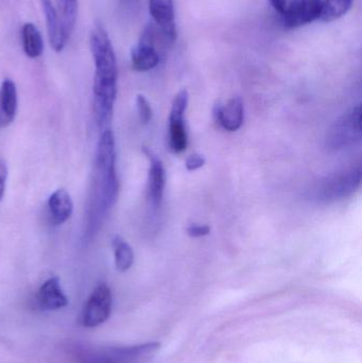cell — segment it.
Returning <instances> with one entry per match:
<instances>
[{
  "label": "cell",
  "mask_w": 362,
  "mask_h": 363,
  "mask_svg": "<svg viewBox=\"0 0 362 363\" xmlns=\"http://www.w3.org/2000/svg\"><path fill=\"white\" fill-rule=\"evenodd\" d=\"M91 51L95 63L93 96L97 125L106 128L112 121L117 96L116 55L104 28L96 26L91 34Z\"/></svg>",
  "instance_id": "cell-1"
},
{
  "label": "cell",
  "mask_w": 362,
  "mask_h": 363,
  "mask_svg": "<svg viewBox=\"0 0 362 363\" xmlns=\"http://www.w3.org/2000/svg\"><path fill=\"white\" fill-rule=\"evenodd\" d=\"M116 174V145L111 130H104L96 151L94 196L91 199V225H99L102 218L114 206L118 196Z\"/></svg>",
  "instance_id": "cell-2"
},
{
  "label": "cell",
  "mask_w": 362,
  "mask_h": 363,
  "mask_svg": "<svg viewBox=\"0 0 362 363\" xmlns=\"http://www.w3.org/2000/svg\"><path fill=\"white\" fill-rule=\"evenodd\" d=\"M361 166L358 165L319 182L312 191V198L320 203L344 200L361 188Z\"/></svg>",
  "instance_id": "cell-3"
},
{
  "label": "cell",
  "mask_w": 362,
  "mask_h": 363,
  "mask_svg": "<svg viewBox=\"0 0 362 363\" xmlns=\"http://www.w3.org/2000/svg\"><path fill=\"white\" fill-rule=\"evenodd\" d=\"M161 347V343L148 342L133 347H108L85 354L80 363H147Z\"/></svg>",
  "instance_id": "cell-4"
},
{
  "label": "cell",
  "mask_w": 362,
  "mask_h": 363,
  "mask_svg": "<svg viewBox=\"0 0 362 363\" xmlns=\"http://www.w3.org/2000/svg\"><path fill=\"white\" fill-rule=\"evenodd\" d=\"M361 104L344 113L329 129L327 146L329 150L340 151L351 148L361 140Z\"/></svg>",
  "instance_id": "cell-5"
},
{
  "label": "cell",
  "mask_w": 362,
  "mask_h": 363,
  "mask_svg": "<svg viewBox=\"0 0 362 363\" xmlns=\"http://www.w3.org/2000/svg\"><path fill=\"white\" fill-rule=\"evenodd\" d=\"M323 0H269L286 28H298L319 19Z\"/></svg>",
  "instance_id": "cell-6"
},
{
  "label": "cell",
  "mask_w": 362,
  "mask_h": 363,
  "mask_svg": "<svg viewBox=\"0 0 362 363\" xmlns=\"http://www.w3.org/2000/svg\"><path fill=\"white\" fill-rule=\"evenodd\" d=\"M113 296L108 286L101 284L89 296L83 308L81 324L84 328H96L104 323L112 313Z\"/></svg>",
  "instance_id": "cell-7"
},
{
  "label": "cell",
  "mask_w": 362,
  "mask_h": 363,
  "mask_svg": "<svg viewBox=\"0 0 362 363\" xmlns=\"http://www.w3.org/2000/svg\"><path fill=\"white\" fill-rule=\"evenodd\" d=\"M155 28L148 26L142 32L138 44L132 48V66L136 72H149L159 64V55L155 48Z\"/></svg>",
  "instance_id": "cell-8"
},
{
  "label": "cell",
  "mask_w": 362,
  "mask_h": 363,
  "mask_svg": "<svg viewBox=\"0 0 362 363\" xmlns=\"http://www.w3.org/2000/svg\"><path fill=\"white\" fill-rule=\"evenodd\" d=\"M144 152L150 163L147 180V198L153 207H159L163 200L165 190V168L159 157H157L152 151L144 148Z\"/></svg>",
  "instance_id": "cell-9"
},
{
  "label": "cell",
  "mask_w": 362,
  "mask_h": 363,
  "mask_svg": "<svg viewBox=\"0 0 362 363\" xmlns=\"http://www.w3.org/2000/svg\"><path fill=\"white\" fill-rule=\"evenodd\" d=\"M149 11L166 40H176L174 0H149Z\"/></svg>",
  "instance_id": "cell-10"
},
{
  "label": "cell",
  "mask_w": 362,
  "mask_h": 363,
  "mask_svg": "<svg viewBox=\"0 0 362 363\" xmlns=\"http://www.w3.org/2000/svg\"><path fill=\"white\" fill-rule=\"evenodd\" d=\"M215 121L223 129L229 132H235L242 128L244 119V102L240 97H234L225 106H215Z\"/></svg>",
  "instance_id": "cell-11"
},
{
  "label": "cell",
  "mask_w": 362,
  "mask_h": 363,
  "mask_svg": "<svg viewBox=\"0 0 362 363\" xmlns=\"http://www.w3.org/2000/svg\"><path fill=\"white\" fill-rule=\"evenodd\" d=\"M36 304L42 311H59L67 306V298L57 277H51L40 286L36 294Z\"/></svg>",
  "instance_id": "cell-12"
},
{
  "label": "cell",
  "mask_w": 362,
  "mask_h": 363,
  "mask_svg": "<svg viewBox=\"0 0 362 363\" xmlns=\"http://www.w3.org/2000/svg\"><path fill=\"white\" fill-rule=\"evenodd\" d=\"M40 2H42L45 17H46L49 42H50L51 47L57 52H60L63 50L66 43H67V40L64 36L63 29H62L61 19H60L59 14H57L51 0H40Z\"/></svg>",
  "instance_id": "cell-13"
},
{
  "label": "cell",
  "mask_w": 362,
  "mask_h": 363,
  "mask_svg": "<svg viewBox=\"0 0 362 363\" xmlns=\"http://www.w3.org/2000/svg\"><path fill=\"white\" fill-rule=\"evenodd\" d=\"M17 112L16 85L10 79L2 82L0 89V127L12 123Z\"/></svg>",
  "instance_id": "cell-14"
},
{
  "label": "cell",
  "mask_w": 362,
  "mask_h": 363,
  "mask_svg": "<svg viewBox=\"0 0 362 363\" xmlns=\"http://www.w3.org/2000/svg\"><path fill=\"white\" fill-rule=\"evenodd\" d=\"M48 207L53 223L60 225L69 219L74 211V203L65 189H57L49 196Z\"/></svg>",
  "instance_id": "cell-15"
},
{
  "label": "cell",
  "mask_w": 362,
  "mask_h": 363,
  "mask_svg": "<svg viewBox=\"0 0 362 363\" xmlns=\"http://www.w3.org/2000/svg\"><path fill=\"white\" fill-rule=\"evenodd\" d=\"M21 33H23V46L26 55L31 59L40 57L44 50V40L36 26L32 23H25Z\"/></svg>",
  "instance_id": "cell-16"
},
{
  "label": "cell",
  "mask_w": 362,
  "mask_h": 363,
  "mask_svg": "<svg viewBox=\"0 0 362 363\" xmlns=\"http://www.w3.org/2000/svg\"><path fill=\"white\" fill-rule=\"evenodd\" d=\"M188 144L184 117H169V147L174 153H182Z\"/></svg>",
  "instance_id": "cell-17"
},
{
  "label": "cell",
  "mask_w": 362,
  "mask_h": 363,
  "mask_svg": "<svg viewBox=\"0 0 362 363\" xmlns=\"http://www.w3.org/2000/svg\"><path fill=\"white\" fill-rule=\"evenodd\" d=\"M113 247H114L115 266L119 272H125L131 268L134 262V252L131 245L123 240L120 236L114 237L113 239Z\"/></svg>",
  "instance_id": "cell-18"
},
{
  "label": "cell",
  "mask_w": 362,
  "mask_h": 363,
  "mask_svg": "<svg viewBox=\"0 0 362 363\" xmlns=\"http://www.w3.org/2000/svg\"><path fill=\"white\" fill-rule=\"evenodd\" d=\"M353 0H323L320 18L331 23L344 16L352 6Z\"/></svg>",
  "instance_id": "cell-19"
},
{
  "label": "cell",
  "mask_w": 362,
  "mask_h": 363,
  "mask_svg": "<svg viewBox=\"0 0 362 363\" xmlns=\"http://www.w3.org/2000/svg\"><path fill=\"white\" fill-rule=\"evenodd\" d=\"M61 2V25L66 40L72 35L76 25L78 0H60Z\"/></svg>",
  "instance_id": "cell-20"
},
{
  "label": "cell",
  "mask_w": 362,
  "mask_h": 363,
  "mask_svg": "<svg viewBox=\"0 0 362 363\" xmlns=\"http://www.w3.org/2000/svg\"><path fill=\"white\" fill-rule=\"evenodd\" d=\"M189 95L186 89H182L176 94L172 101L171 110L169 117H184L188 106Z\"/></svg>",
  "instance_id": "cell-21"
},
{
  "label": "cell",
  "mask_w": 362,
  "mask_h": 363,
  "mask_svg": "<svg viewBox=\"0 0 362 363\" xmlns=\"http://www.w3.org/2000/svg\"><path fill=\"white\" fill-rule=\"evenodd\" d=\"M136 104H137L138 115H140V121L145 125L150 123L152 119V108L150 104L145 96L137 95L136 97Z\"/></svg>",
  "instance_id": "cell-22"
},
{
  "label": "cell",
  "mask_w": 362,
  "mask_h": 363,
  "mask_svg": "<svg viewBox=\"0 0 362 363\" xmlns=\"http://www.w3.org/2000/svg\"><path fill=\"white\" fill-rule=\"evenodd\" d=\"M204 164H205V157H204L203 155L195 153V155H191V157H188V159L186 160L185 167H186L188 172H196V170L203 167Z\"/></svg>",
  "instance_id": "cell-23"
},
{
  "label": "cell",
  "mask_w": 362,
  "mask_h": 363,
  "mask_svg": "<svg viewBox=\"0 0 362 363\" xmlns=\"http://www.w3.org/2000/svg\"><path fill=\"white\" fill-rule=\"evenodd\" d=\"M210 233V228L206 224H193L187 228V234H188V236L193 237V238L206 236Z\"/></svg>",
  "instance_id": "cell-24"
},
{
  "label": "cell",
  "mask_w": 362,
  "mask_h": 363,
  "mask_svg": "<svg viewBox=\"0 0 362 363\" xmlns=\"http://www.w3.org/2000/svg\"><path fill=\"white\" fill-rule=\"evenodd\" d=\"M6 179H8V168H6V163L0 160V201L4 196V190H6Z\"/></svg>",
  "instance_id": "cell-25"
}]
</instances>
